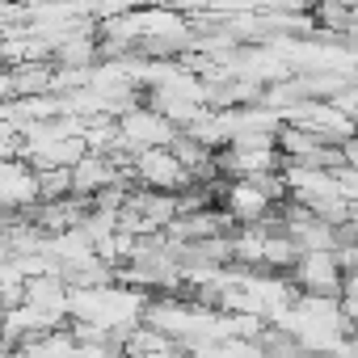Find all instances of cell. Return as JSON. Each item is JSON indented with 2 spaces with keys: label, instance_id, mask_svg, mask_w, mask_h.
<instances>
[{
  "label": "cell",
  "instance_id": "2",
  "mask_svg": "<svg viewBox=\"0 0 358 358\" xmlns=\"http://www.w3.org/2000/svg\"><path fill=\"white\" fill-rule=\"evenodd\" d=\"M131 177H135V186L164 190V194H182V190L190 186V169L177 160L173 148H148V152H135V156H131Z\"/></svg>",
  "mask_w": 358,
  "mask_h": 358
},
{
  "label": "cell",
  "instance_id": "1",
  "mask_svg": "<svg viewBox=\"0 0 358 358\" xmlns=\"http://www.w3.org/2000/svg\"><path fill=\"white\" fill-rule=\"evenodd\" d=\"M287 278H291V287L299 295H312V299H341V287H345V270L337 266L333 249L299 253Z\"/></svg>",
  "mask_w": 358,
  "mask_h": 358
}]
</instances>
